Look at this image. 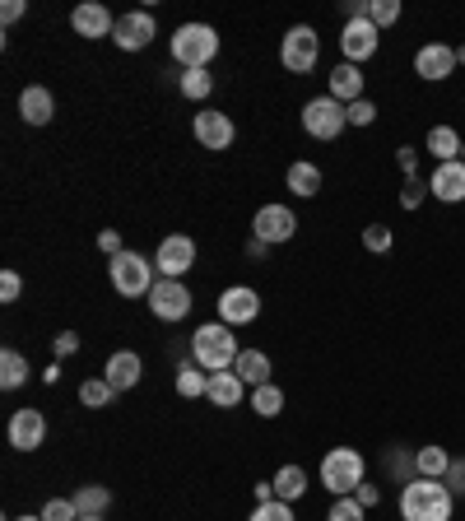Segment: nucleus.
I'll list each match as a JSON object with an SVG mask.
<instances>
[{
    "mask_svg": "<svg viewBox=\"0 0 465 521\" xmlns=\"http://www.w3.org/2000/svg\"><path fill=\"white\" fill-rule=\"evenodd\" d=\"M414 75L428 84H442L456 75V47L447 42H424L419 52H414Z\"/></svg>",
    "mask_w": 465,
    "mask_h": 521,
    "instance_id": "obj_12",
    "label": "nucleus"
},
{
    "mask_svg": "<svg viewBox=\"0 0 465 521\" xmlns=\"http://www.w3.org/2000/svg\"><path fill=\"white\" fill-rule=\"evenodd\" d=\"M242 396H247V382H242L233 368H228V373H210V391H205V401H214L219 410H238Z\"/></svg>",
    "mask_w": 465,
    "mask_h": 521,
    "instance_id": "obj_21",
    "label": "nucleus"
},
{
    "mask_svg": "<svg viewBox=\"0 0 465 521\" xmlns=\"http://www.w3.org/2000/svg\"><path fill=\"white\" fill-rule=\"evenodd\" d=\"M293 233H298V214L289 210V205H261L252 219V238L270 242V247H279V242H289Z\"/></svg>",
    "mask_w": 465,
    "mask_h": 521,
    "instance_id": "obj_10",
    "label": "nucleus"
},
{
    "mask_svg": "<svg viewBox=\"0 0 465 521\" xmlns=\"http://www.w3.org/2000/svg\"><path fill=\"white\" fill-rule=\"evenodd\" d=\"M52 349H56V359H70V354L80 349V335H75V331H61V335L52 340Z\"/></svg>",
    "mask_w": 465,
    "mask_h": 521,
    "instance_id": "obj_45",
    "label": "nucleus"
},
{
    "mask_svg": "<svg viewBox=\"0 0 465 521\" xmlns=\"http://www.w3.org/2000/svg\"><path fill=\"white\" fill-rule=\"evenodd\" d=\"M238 335H233V326H224V321H205L196 335H191V359L205 368V373H228L233 363H238Z\"/></svg>",
    "mask_w": 465,
    "mask_h": 521,
    "instance_id": "obj_2",
    "label": "nucleus"
},
{
    "mask_svg": "<svg viewBox=\"0 0 465 521\" xmlns=\"http://www.w3.org/2000/svg\"><path fill=\"white\" fill-rule=\"evenodd\" d=\"M252 410H256L261 419H275L279 410H284V391H279L275 382H266V387H256V391H252Z\"/></svg>",
    "mask_w": 465,
    "mask_h": 521,
    "instance_id": "obj_33",
    "label": "nucleus"
},
{
    "mask_svg": "<svg viewBox=\"0 0 465 521\" xmlns=\"http://www.w3.org/2000/svg\"><path fill=\"white\" fill-rule=\"evenodd\" d=\"M98 252H103L107 261H112L117 252H126V247H121V233H117V228H103V233H98Z\"/></svg>",
    "mask_w": 465,
    "mask_h": 521,
    "instance_id": "obj_44",
    "label": "nucleus"
},
{
    "mask_svg": "<svg viewBox=\"0 0 465 521\" xmlns=\"http://www.w3.org/2000/svg\"><path fill=\"white\" fill-rule=\"evenodd\" d=\"M19 117H24L28 126H47V121L56 117L52 89H42V84H28L24 94H19Z\"/></svg>",
    "mask_w": 465,
    "mask_h": 521,
    "instance_id": "obj_20",
    "label": "nucleus"
},
{
    "mask_svg": "<svg viewBox=\"0 0 465 521\" xmlns=\"http://www.w3.org/2000/svg\"><path fill=\"white\" fill-rule=\"evenodd\" d=\"M396 163H400V173H405V177H414V173H419V149L400 145L396 149Z\"/></svg>",
    "mask_w": 465,
    "mask_h": 521,
    "instance_id": "obj_46",
    "label": "nucleus"
},
{
    "mask_svg": "<svg viewBox=\"0 0 465 521\" xmlns=\"http://www.w3.org/2000/svg\"><path fill=\"white\" fill-rule=\"evenodd\" d=\"M24 0H5V5H0V19H5V24H19V19H24Z\"/></svg>",
    "mask_w": 465,
    "mask_h": 521,
    "instance_id": "obj_48",
    "label": "nucleus"
},
{
    "mask_svg": "<svg viewBox=\"0 0 465 521\" xmlns=\"http://www.w3.org/2000/svg\"><path fill=\"white\" fill-rule=\"evenodd\" d=\"M363 247H368L372 256H386V252H391V228H386V224H368V228H363Z\"/></svg>",
    "mask_w": 465,
    "mask_h": 521,
    "instance_id": "obj_37",
    "label": "nucleus"
},
{
    "mask_svg": "<svg viewBox=\"0 0 465 521\" xmlns=\"http://www.w3.org/2000/svg\"><path fill=\"white\" fill-rule=\"evenodd\" d=\"M326 94H331L335 98V103H359V98H363V70L359 66H349V61H345V66H335L331 70V84H326Z\"/></svg>",
    "mask_w": 465,
    "mask_h": 521,
    "instance_id": "obj_22",
    "label": "nucleus"
},
{
    "mask_svg": "<svg viewBox=\"0 0 465 521\" xmlns=\"http://www.w3.org/2000/svg\"><path fill=\"white\" fill-rule=\"evenodd\" d=\"M414 466H419V475H428V480H442V475L452 470V452H447V447H438V442L414 447Z\"/></svg>",
    "mask_w": 465,
    "mask_h": 521,
    "instance_id": "obj_27",
    "label": "nucleus"
},
{
    "mask_svg": "<svg viewBox=\"0 0 465 521\" xmlns=\"http://www.w3.org/2000/svg\"><path fill=\"white\" fill-rule=\"evenodd\" d=\"M461 131H452V126H433V131L424 135V149L433 154V163H456L461 159Z\"/></svg>",
    "mask_w": 465,
    "mask_h": 521,
    "instance_id": "obj_23",
    "label": "nucleus"
},
{
    "mask_svg": "<svg viewBox=\"0 0 465 521\" xmlns=\"http://www.w3.org/2000/svg\"><path fill=\"white\" fill-rule=\"evenodd\" d=\"M461 163H465V145H461Z\"/></svg>",
    "mask_w": 465,
    "mask_h": 521,
    "instance_id": "obj_54",
    "label": "nucleus"
},
{
    "mask_svg": "<svg viewBox=\"0 0 465 521\" xmlns=\"http://www.w3.org/2000/svg\"><path fill=\"white\" fill-rule=\"evenodd\" d=\"M354 498H359L363 508H377V503H382V489H377V484H368V480H363V484H359V494H354Z\"/></svg>",
    "mask_w": 465,
    "mask_h": 521,
    "instance_id": "obj_47",
    "label": "nucleus"
},
{
    "mask_svg": "<svg viewBox=\"0 0 465 521\" xmlns=\"http://www.w3.org/2000/svg\"><path fill=\"white\" fill-rule=\"evenodd\" d=\"M252 494H256V503H275V480H261V484H252Z\"/></svg>",
    "mask_w": 465,
    "mask_h": 521,
    "instance_id": "obj_49",
    "label": "nucleus"
},
{
    "mask_svg": "<svg viewBox=\"0 0 465 521\" xmlns=\"http://www.w3.org/2000/svg\"><path fill=\"white\" fill-rule=\"evenodd\" d=\"M349 126V117H345V103H335L331 94H321V98H312V103L303 107V131L312 135V140H335V135Z\"/></svg>",
    "mask_w": 465,
    "mask_h": 521,
    "instance_id": "obj_7",
    "label": "nucleus"
},
{
    "mask_svg": "<svg viewBox=\"0 0 465 521\" xmlns=\"http://www.w3.org/2000/svg\"><path fill=\"white\" fill-rule=\"evenodd\" d=\"M107 280L121 298H149V289L159 284V270H154V256L140 252H117L107 261Z\"/></svg>",
    "mask_w": 465,
    "mask_h": 521,
    "instance_id": "obj_3",
    "label": "nucleus"
},
{
    "mask_svg": "<svg viewBox=\"0 0 465 521\" xmlns=\"http://www.w3.org/2000/svg\"><path fill=\"white\" fill-rule=\"evenodd\" d=\"M363 517H368V508H363L354 494H349V498H335V508L326 512V521H363Z\"/></svg>",
    "mask_w": 465,
    "mask_h": 521,
    "instance_id": "obj_36",
    "label": "nucleus"
},
{
    "mask_svg": "<svg viewBox=\"0 0 465 521\" xmlns=\"http://www.w3.org/2000/svg\"><path fill=\"white\" fill-rule=\"evenodd\" d=\"M428 201V177H405V187H400V205H405V210H419V205Z\"/></svg>",
    "mask_w": 465,
    "mask_h": 521,
    "instance_id": "obj_35",
    "label": "nucleus"
},
{
    "mask_svg": "<svg viewBox=\"0 0 465 521\" xmlns=\"http://www.w3.org/2000/svg\"><path fill=\"white\" fill-rule=\"evenodd\" d=\"M103 377H107V382H112L117 391H131V387H140V377H145V359H140L135 349H117V354L107 359Z\"/></svg>",
    "mask_w": 465,
    "mask_h": 521,
    "instance_id": "obj_19",
    "label": "nucleus"
},
{
    "mask_svg": "<svg viewBox=\"0 0 465 521\" xmlns=\"http://www.w3.org/2000/svg\"><path fill=\"white\" fill-rule=\"evenodd\" d=\"M428 196L442 205H461L465 201V163H433L428 173Z\"/></svg>",
    "mask_w": 465,
    "mask_h": 521,
    "instance_id": "obj_18",
    "label": "nucleus"
},
{
    "mask_svg": "<svg viewBox=\"0 0 465 521\" xmlns=\"http://www.w3.org/2000/svg\"><path fill=\"white\" fill-rule=\"evenodd\" d=\"M10 521H42V517H10Z\"/></svg>",
    "mask_w": 465,
    "mask_h": 521,
    "instance_id": "obj_52",
    "label": "nucleus"
},
{
    "mask_svg": "<svg viewBox=\"0 0 465 521\" xmlns=\"http://www.w3.org/2000/svg\"><path fill=\"white\" fill-rule=\"evenodd\" d=\"M386 466H391V475H400L405 484H410L414 475H419V466H414V452H396V447L386 452Z\"/></svg>",
    "mask_w": 465,
    "mask_h": 521,
    "instance_id": "obj_39",
    "label": "nucleus"
},
{
    "mask_svg": "<svg viewBox=\"0 0 465 521\" xmlns=\"http://www.w3.org/2000/svg\"><path fill=\"white\" fill-rule=\"evenodd\" d=\"M70 28H75L80 38L98 42V38H112V33H117V19H112V10H107V5H98V0H84V5H75V10H70Z\"/></svg>",
    "mask_w": 465,
    "mask_h": 521,
    "instance_id": "obj_17",
    "label": "nucleus"
},
{
    "mask_svg": "<svg viewBox=\"0 0 465 521\" xmlns=\"http://www.w3.org/2000/svg\"><path fill=\"white\" fill-rule=\"evenodd\" d=\"M377 47H382V33H377L368 19H345L340 52H345L349 66H363V61H372V56H377Z\"/></svg>",
    "mask_w": 465,
    "mask_h": 521,
    "instance_id": "obj_11",
    "label": "nucleus"
},
{
    "mask_svg": "<svg viewBox=\"0 0 465 521\" xmlns=\"http://www.w3.org/2000/svg\"><path fill=\"white\" fill-rule=\"evenodd\" d=\"M28 382V359L19 349H0V387L5 391H19Z\"/></svg>",
    "mask_w": 465,
    "mask_h": 521,
    "instance_id": "obj_28",
    "label": "nucleus"
},
{
    "mask_svg": "<svg viewBox=\"0 0 465 521\" xmlns=\"http://www.w3.org/2000/svg\"><path fill=\"white\" fill-rule=\"evenodd\" d=\"M456 498L442 480H428V475H414L405 489H400V517L405 521H452Z\"/></svg>",
    "mask_w": 465,
    "mask_h": 521,
    "instance_id": "obj_1",
    "label": "nucleus"
},
{
    "mask_svg": "<svg viewBox=\"0 0 465 521\" xmlns=\"http://www.w3.org/2000/svg\"><path fill=\"white\" fill-rule=\"evenodd\" d=\"M284 187H289L293 196H303V201H312V196L321 191V168H317V163H307V159L289 163V173H284Z\"/></svg>",
    "mask_w": 465,
    "mask_h": 521,
    "instance_id": "obj_24",
    "label": "nucleus"
},
{
    "mask_svg": "<svg viewBox=\"0 0 465 521\" xmlns=\"http://www.w3.org/2000/svg\"><path fill=\"white\" fill-rule=\"evenodd\" d=\"M252 521H293V508L284 503V498H275V503H256Z\"/></svg>",
    "mask_w": 465,
    "mask_h": 521,
    "instance_id": "obj_40",
    "label": "nucleus"
},
{
    "mask_svg": "<svg viewBox=\"0 0 465 521\" xmlns=\"http://www.w3.org/2000/svg\"><path fill=\"white\" fill-rule=\"evenodd\" d=\"M279 61H284V70L289 75H312L321 61V38L312 24H293L289 33H284V42H279Z\"/></svg>",
    "mask_w": 465,
    "mask_h": 521,
    "instance_id": "obj_6",
    "label": "nucleus"
},
{
    "mask_svg": "<svg viewBox=\"0 0 465 521\" xmlns=\"http://www.w3.org/2000/svg\"><path fill=\"white\" fill-rule=\"evenodd\" d=\"M38 517L42 521H80V508H75V498H52Z\"/></svg>",
    "mask_w": 465,
    "mask_h": 521,
    "instance_id": "obj_38",
    "label": "nucleus"
},
{
    "mask_svg": "<svg viewBox=\"0 0 465 521\" xmlns=\"http://www.w3.org/2000/svg\"><path fill=\"white\" fill-rule=\"evenodd\" d=\"M112 396H117V387H112L107 377H89V382H80V405L84 410H103V405H112Z\"/></svg>",
    "mask_w": 465,
    "mask_h": 521,
    "instance_id": "obj_32",
    "label": "nucleus"
},
{
    "mask_svg": "<svg viewBox=\"0 0 465 521\" xmlns=\"http://www.w3.org/2000/svg\"><path fill=\"white\" fill-rule=\"evenodd\" d=\"M256 317H261V294H256V289L233 284V289L219 294V321H224V326H252Z\"/></svg>",
    "mask_w": 465,
    "mask_h": 521,
    "instance_id": "obj_13",
    "label": "nucleus"
},
{
    "mask_svg": "<svg viewBox=\"0 0 465 521\" xmlns=\"http://www.w3.org/2000/svg\"><path fill=\"white\" fill-rule=\"evenodd\" d=\"M368 10H372V0H345V14H349V19H368Z\"/></svg>",
    "mask_w": 465,
    "mask_h": 521,
    "instance_id": "obj_50",
    "label": "nucleus"
},
{
    "mask_svg": "<svg viewBox=\"0 0 465 521\" xmlns=\"http://www.w3.org/2000/svg\"><path fill=\"white\" fill-rule=\"evenodd\" d=\"M368 24L377 28V33H386V28H391V24H400V0H372Z\"/></svg>",
    "mask_w": 465,
    "mask_h": 521,
    "instance_id": "obj_34",
    "label": "nucleus"
},
{
    "mask_svg": "<svg viewBox=\"0 0 465 521\" xmlns=\"http://www.w3.org/2000/svg\"><path fill=\"white\" fill-rule=\"evenodd\" d=\"M442 484L452 489V498H465V456H452V470L442 475Z\"/></svg>",
    "mask_w": 465,
    "mask_h": 521,
    "instance_id": "obj_42",
    "label": "nucleus"
},
{
    "mask_svg": "<svg viewBox=\"0 0 465 521\" xmlns=\"http://www.w3.org/2000/svg\"><path fill=\"white\" fill-rule=\"evenodd\" d=\"M5 433H10L14 452H38L42 442H47V419H42V410H14Z\"/></svg>",
    "mask_w": 465,
    "mask_h": 521,
    "instance_id": "obj_16",
    "label": "nucleus"
},
{
    "mask_svg": "<svg viewBox=\"0 0 465 521\" xmlns=\"http://www.w3.org/2000/svg\"><path fill=\"white\" fill-rule=\"evenodd\" d=\"M345 117H349V126H372V121H377V103H372V98H359V103L345 107Z\"/></svg>",
    "mask_w": 465,
    "mask_h": 521,
    "instance_id": "obj_41",
    "label": "nucleus"
},
{
    "mask_svg": "<svg viewBox=\"0 0 465 521\" xmlns=\"http://www.w3.org/2000/svg\"><path fill=\"white\" fill-rule=\"evenodd\" d=\"M205 391H210V373H205L196 359L177 363V396H182V401H200Z\"/></svg>",
    "mask_w": 465,
    "mask_h": 521,
    "instance_id": "obj_26",
    "label": "nucleus"
},
{
    "mask_svg": "<svg viewBox=\"0 0 465 521\" xmlns=\"http://www.w3.org/2000/svg\"><path fill=\"white\" fill-rule=\"evenodd\" d=\"M154 38H159V24H154V14H149V10L121 14V19H117V33H112V42H117L121 52H145Z\"/></svg>",
    "mask_w": 465,
    "mask_h": 521,
    "instance_id": "obj_14",
    "label": "nucleus"
},
{
    "mask_svg": "<svg viewBox=\"0 0 465 521\" xmlns=\"http://www.w3.org/2000/svg\"><path fill=\"white\" fill-rule=\"evenodd\" d=\"M191 266H196V242L186 238V233H173V238L159 242V252H154V270H159V280H182Z\"/></svg>",
    "mask_w": 465,
    "mask_h": 521,
    "instance_id": "obj_8",
    "label": "nucleus"
},
{
    "mask_svg": "<svg viewBox=\"0 0 465 521\" xmlns=\"http://www.w3.org/2000/svg\"><path fill=\"white\" fill-rule=\"evenodd\" d=\"M275 494L284 498V503H298V498L307 494V470H303V466L275 470Z\"/></svg>",
    "mask_w": 465,
    "mask_h": 521,
    "instance_id": "obj_30",
    "label": "nucleus"
},
{
    "mask_svg": "<svg viewBox=\"0 0 465 521\" xmlns=\"http://www.w3.org/2000/svg\"><path fill=\"white\" fill-rule=\"evenodd\" d=\"M19 294H24V280H19L14 270H5V275H0V303H14Z\"/></svg>",
    "mask_w": 465,
    "mask_h": 521,
    "instance_id": "obj_43",
    "label": "nucleus"
},
{
    "mask_svg": "<svg viewBox=\"0 0 465 521\" xmlns=\"http://www.w3.org/2000/svg\"><path fill=\"white\" fill-rule=\"evenodd\" d=\"M247 256H252V261H266V256H270V242L247 238Z\"/></svg>",
    "mask_w": 465,
    "mask_h": 521,
    "instance_id": "obj_51",
    "label": "nucleus"
},
{
    "mask_svg": "<svg viewBox=\"0 0 465 521\" xmlns=\"http://www.w3.org/2000/svg\"><path fill=\"white\" fill-rule=\"evenodd\" d=\"M177 94L191 98V103H205V98L214 94V75L210 70H182V75H177Z\"/></svg>",
    "mask_w": 465,
    "mask_h": 521,
    "instance_id": "obj_29",
    "label": "nucleus"
},
{
    "mask_svg": "<svg viewBox=\"0 0 465 521\" xmlns=\"http://www.w3.org/2000/svg\"><path fill=\"white\" fill-rule=\"evenodd\" d=\"M191 131H196L200 149H214V154L233 149V140H238V126H233V117H228V112H196Z\"/></svg>",
    "mask_w": 465,
    "mask_h": 521,
    "instance_id": "obj_15",
    "label": "nucleus"
},
{
    "mask_svg": "<svg viewBox=\"0 0 465 521\" xmlns=\"http://www.w3.org/2000/svg\"><path fill=\"white\" fill-rule=\"evenodd\" d=\"M233 373H238L252 391L266 387V382H270V354H261V349H242L238 363H233Z\"/></svg>",
    "mask_w": 465,
    "mask_h": 521,
    "instance_id": "obj_25",
    "label": "nucleus"
},
{
    "mask_svg": "<svg viewBox=\"0 0 465 521\" xmlns=\"http://www.w3.org/2000/svg\"><path fill=\"white\" fill-rule=\"evenodd\" d=\"M75 508H80V517H107V508H112V494H107L103 484H84L80 494H75Z\"/></svg>",
    "mask_w": 465,
    "mask_h": 521,
    "instance_id": "obj_31",
    "label": "nucleus"
},
{
    "mask_svg": "<svg viewBox=\"0 0 465 521\" xmlns=\"http://www.w3.org/2000/svg\"><path fill=\"white\" fill-rule=\"evenodd\" d=\"M321 484H326L335 498L359 494V484H363V452L359 447H331V452L321 456Z\"/></svg>",
    "mask_w": 465,
    "mask_h": 521,
    "instance_id": "obj_5",
    "label": "nucleus"
},
{
    "mask_svg": "<svg viewBox=\"0 0 465 521\" xmlns=\"http://www.w3.org/2000/svg\"><path fill=\"white\" fill-rule=\"evenodd\" d=\"M191 289H186L182 280H159L154 289H149V312L159 321H182V317H191Z\"/></svg>",
    "mask_w": 465,
    "mask_h": 521,
    "instance_id": "obj_9",
    "label": "nucleus"
},
{
    "mask_svg": "<svg viewBox=\"0 0 465 521\" xmlns=\"http://www.w3.org/2000/svg\"><path fill=\"white\" fill-rule=\"evenodd\" d=\"M214 56H219V33L210 24H182L173 33V61L182 70H210Z\"/></svg>",
    "mask_w": 465,
    "mask_h": 521,
    "instance_id": "obj_4",
    "label": "nucleus"
},
{
    "mask_svg": "<svg viewBox=\"0 0 465 521\" xmlns=\"http://www.w3.org/2000/svg\"><path fill=\"white\" fill-rule=\"evenodd\" d=\"M80 521H103V517H80Z\"/></svg>",
    "mask_w": 465,
    "mask_h": 521,
    "instance_id": "obj_53",
    "label": "nucleus"
}]
</instances>
